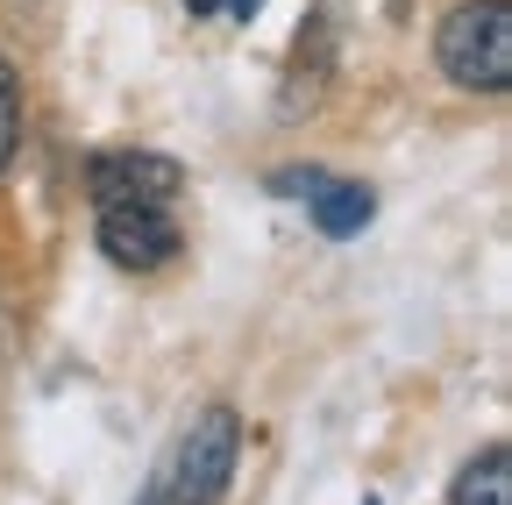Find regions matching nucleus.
I'll return each mask as SVG.
<instances>
[{"instance_id": "4", "label": "nucleus", "mask_w": 512, "mask_h": 505, "mask_svg": "<svg viewBox=\"0 0 512 505\" xmlns=\"http://www.w3.org/2000/svg\"><path fill=\"white\" fill-rule=\"evenodd\" d=\"M100 249L121 271H157L178 257V228L164 207H100Z\"/></svg>"}, {"instance_id": "8", "label": "nucleus", "mask_w": 512, "mask_h": 505, "mask_svg": "<svg viewBox=\"0 0 512 505\" xmlns=\"http://www.w3.org/2000/svg\"><path fill=\"white\" fill-rule=\"evenodd\" d=\"M320 185H328L320 171H278V178H271V193H299V200H313Z\"/></svg>"}, {"instance_id": "6", "label": "nucleus", "mask_w": 512, "mask_h": 505, "mask_svg": "<svg viewBox=\"0 0 512 505\" xmlns=\"http://www.w3.org/2000/svg\"><path fill=\"white\" fill-rule=\"evenodd\" d=\"M448 505H512V449H505V441H491L477 463L456 470V491H448Z\"/></svg>"}, {"instance_id": "1", "label": "nucleus", "mask_w": 512, "mask_h": 505, "mask_svg": "<svg viewBox=\"0 0 512 505\" xmlns=\"http://www.w3.org/2000/svg\"><path fill=\"white\" fill-rule=\"evenodd\" d=\"M434 57L463 93H505L512 86V8L505 0H463L434 29Z\"/></svg>"}, {"instance_id": "9", "label": "nucleus", "mask_w": 512, "mask_h": 505, "mask_svg": "<svg viewBox=\"0 0 512 505\" xmlns=\"http://www.w3.org/2000/svg\"><path fill=\"white\" fill-rule=\"evenodd\" d=\"M221 8H235V15H242V22H249V15H256V8H264V0H221Z\"/></svg>"}, {"instance_id": "2", "label": "nucleus", "mask_w": 512, "mask_h": 505, "mask_svg": "<svg viewBox=\"0 0 512 505\" xmlns=\"http://www.w3.org/2000/svg\"><path fill=\"white\" fill-rule=\"evenodd\" d=\"M235 456H242V420L235 406H207V413H192V427L178 434V456L171 470L157 477L171 491V505H214L235 477Z\"/></svg>"}, {"instance_id": "7", "label": "nucleus", "mask_w": 512, "mask_h": 505, "mask_svg": "<svg viewBox=\"0 0 512 505\" xmlns=\"http://www.w3.org/2000/svg\"><path fill=\"white\" fill-rule=\"evenodd\" d=\"M15 150H22V79H15L8 57H0V171L15 164Z\"/></svg>"}, {"instance_id": "3", "label": "nucleus", "mask_w": 512, "mask_h": 505, "mask_svg": "<svg viewBox=\"0 0 512 505\" xmlns=\"http://www.w3.org/2000/svg\"><path fill=\"white\" fill-rule=\"evenodd\" d=\"M178 185H185V164L164 150H100L86 164L93 207H164Z\"/></svg>"}, {"instance_id": "5", "label": "nucleus", "mask_w": 512, "mask_h": 505, "mask_svg": "<svg viewBox=\"0 0 512 505\" xmlns=\"http://www.w3.org/2000/svg\"><path fill=\"white\" fill-rule=\"evenodd\" d=\"M306 214H313V228L320 235H335V242H349V235H363L370 228V214H377V193L370 185H320V193L306 200Z\"/></svg>"}, {"instance_id": "10", "label": "nucleus", "mask_w": 512, "mask_h": 505, "mask_svg": "<svg viewBox=\"0 0 512 505\" xmlns=\"http://www.w3.org/2000/svg\"><path fill=\"white\" fill-rule=\"evenodd\" d=\"M136 505H171V491H164V484H150V491H143Z\"/></svg>"}, {"instance_id": "11", "label": "nucleus", "mask_w": 512, "mask_h": 505, "mask_svg": "<svg viewBox=\"0 0 512 505\" xmlns=\"http://www.w3.org/2000/svg\"><path fill=\"white\" fill-rule=\"evenodd\" d=\"M185 8H192V15H214V8H221V0H185Z\"/></svg>"}]
</instances>
